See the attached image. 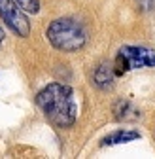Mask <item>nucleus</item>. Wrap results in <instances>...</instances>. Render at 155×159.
I'll return each instance as SVG.
<instances>
[{
    "label": "nucleus",
    "instance_id": "f257e3e1",
    "mask_svg": "<svg viewBox=\"0 0 155 159\" xmlns=\"http://www.w3.org/2000/svg\"><path fill=\"white\" fill-rule=\"evenodd\" d=\"M36 104L44 116L57 127H70L76 121L78 108L72 87L64 84H49L36 95Z\"/></svg>",
    "mask_w": 155,
    "mask_h": 159
},
{
    "label": "nucleus",
    "instance_id": "f03ea898",
    "mask_svg": "<svg viewBox=\"0 0 155 159\" xmlns=\"http://www.w3.org/2000/svg\"><path fill=\"white\" fill-rule=\"evenodd\" d=\"M47 40L53 48L61 51H78L85 46L87 32L76 19L63 17V19H55L47 27Z\"/></svg>",
    "mask_w": 155,
    "mask_h": 159
},
{
    "label": "nucleus",
    "instance_id": "7ed1b4c3",
    "mask_svg": "<svg viewBox=\"0 0 155 159\" xmlns=\"http://www.w3.org/2000/svg\"><path fill=\"white\" fill-rule=\"evenodd\" d=\"M155 66V49L142 46H123L113 59L115 76H123L134 68H153Z\"/></svg>",
    "mask_w": 155,
    "mask_h": 159
},
{
    "label": "nucleus",
    "instance_id": "20e7f679",
    "mask_svg": "<svg viewBox=\"0 0 155 159\" xmlns=\"http://www.w3.org/2000/svg\"><path fill=\"white\" fill-rule=\"evenodd\" d=\"M0 19L17 34V36H29L30 23L25 17L23 10L17 6L15 0H0Z\"/></svg>",
    "mask_w": 155,
    "mask_h": 159
},
{
    "label": "nucleus",
    "instance_id": "39448f33",
    "mask_svg": "<svg viewBox=\"0 0 155 159\" xmlns=\"http://www.w3.org/2000/svg\"><path fill=\"white\" fill-rule=\"evenodd\" d=\"M113 78H115L113 65H110V63H100L99 66L95 68V72H93V84L99 87V89L106 91V89H110V87L113 85Z\"/></svg>",
    "mask_w": 155,
    "mask_h": 159
},
{
    "label": "nucleus",
    "instance_id": "423d86ee",
    "mask_svg": "<svg viewBox=\"0 0 155 159\" xmlns=\"http://www.w3.org/2000/svg\"><path fill=\"white\" fill-rule=\"evenodd\" d=\"M140 138L138 131H132V129H119V131H113L108 136L102 138V146H115V144H123V142H131V140H136Z\"/></svg>",
    "mask_w": 155,
    "mask_h": 159
},
{
    "label": "nucleus",
    "instance_id": "0eeeda50",
    "mask_svg": "<svg viewBox=\"0 0 155 159\" xmlns=\"http://www.w3.org/2000/svg\"><path fill=\"white\" fill-rule=\"evenodd\" d=\"M113 112H115V119H119V121H132V119L140 117L138 108H134L129 101H119L113 106Z\"/></svg>",
    "mask_w": 155,
    "mask_h": 159
},
{
    "label": "nucleus",
    "instance_id": "6e6552de",
    "mask_svg": "<svg viewBox=\"0 0 155 159\" xmlns=\"http://www.w3.org/2000/svg\"><path fill=\"white\" fill-rule=\"evenodd\" d=\"M15 2L23 11L29 13H38V10H40V0H15Z\"/></svg>",
    "mask_w": 155,
    "mask_h": 159
},
{
    "label": "nucleus",
    "instance_id": "1a4fd4ad",
    "mask_svg": "<svg viewBox=\"0 0 155 159\" xmlns=\"http://www.w3.org/2000/svg\"><path fill=\"white\" fill-rule=\"evenodd\" d=\"M4 42V30H2V27H0V44Z\"/></svg>",
    "mask_w": 155,
    "mask_h": 159
}]
</instances>
